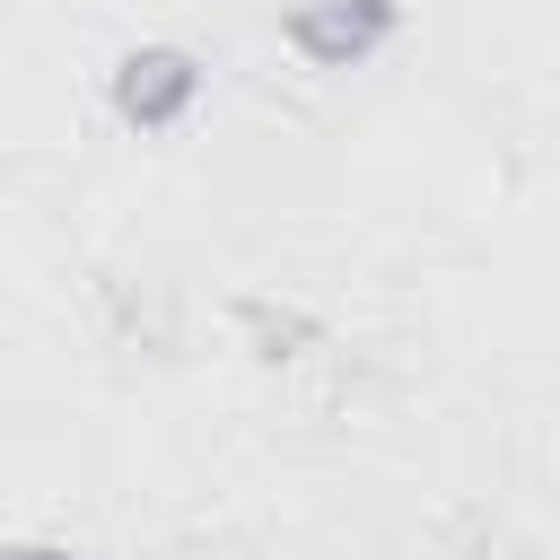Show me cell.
<instances>
[{
	"mask_svg": "<svg viewBox=\"0 0 560 560\" xmlns=\"http://www.w3.org/2000/svg\"><path fill=\"white\" fill-rule=\"evenodd\" d=\"M201 96H210V61H201L192 44H131V52H114V70H105V105H114V122L140 131V140L184 131Z\"/></svg>",
	"mask_w": 560,
	"mask_h": 560,
	"instance_id": "1",
	"label": "cell"
},
{
	"mask_svg": "<svg viewBox=\"0 0 560 560\" xmlns=\"http://www.w3.org/2000/svg\"><path fill=\"white\" fill-rule=\"evenodd\" d=\"M280 35L315 70H368L402 35V0H289L280 9Z\"/></svg>",
	"mask_w": 560,
	"mask_h": 560,
	"instance_id": "2",
	"label": "cell"
},
{
	"mask_svg": "<svg viewBox=\"0 0 560 560\" xmlns=\"http://www.w3.org/2000/svg\"><path fill=\"white\" fill-rule=\"evenodd\" d=\"M236 332L254 341V359H306L315 341H324V324L306 315V306H271V298H236Z\"/></svg>",
	"mask_w": 560,
	"mask_h": 560,
	"instance_id": "3",
	"label": "cell"
},
{
	"mask_svg": "<svg viewBox=\"0 0 560 560\" xmlns=\"http://www.w3.org/2000/svg\"><path fill=\"white\" fill-rule=\"evenodd\" d=\"M0 560H79V551H61V542H9Z\"/></svg>",
	"mask_w": 560,
	"mask_h": 560,
	"instance_id": "4",
	"label": "cell"
}]
</instances>
